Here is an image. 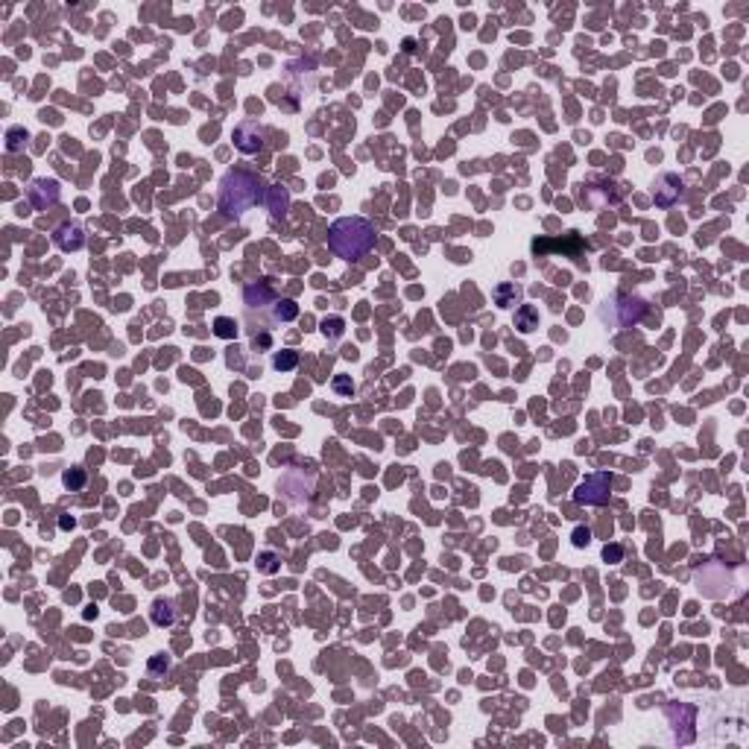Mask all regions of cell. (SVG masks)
Returning <instances> with one entry per match:
<instances>
[{"label":"cell","mask_w":749,"mask_h":749,"mask_svg":"<svg viewBox=\"0 0 749 749\" xmlns=\"http://www.w3.org/2000/svg\"><path fill=\"white\" fill-rule=\"evenodd\" d=\"M515 328L521 334L536 331L539 328V310L533 305H518V310H515Z\"/></svg>","instance_id":"obj_15"},{"label":"cell","mask_w":749,"mask_h":749,"mask_svg":"<svg viewBox=\"0 0 749 749\" xmlns=\"http://www.w3.org/2000/svg\"><path fill=\"white\" fill-rule=\"evenodd\" d=\"M571 539H574V548H585V545H589V541H591V533H589V530H585V527H577V530H574V536H571Z\"/></svg>","instance_id":"obj_26"},{"label":"cell","mask_w":749,"mask_h":749,"mask_svg":"<svg viewBox=\"0 0 749 749\" xmlns=\"http://www.w3.org/2000/svg\"><path fill=\"white\" fill-rule=\"evenodd\" d=\"M258 571L260 574H275L278 571V556H275L273 550H264L258 556Z\"/></svg>","instance_id":"obj_24"},{"label":"cell","mask_w":749,"mask_h":749,"mask_svg":"<svg viewBox=\"0 0 749 749\" xmlns=\"http://www.w3.org/2000/svg\"><path fill=\"white\" fill-rule=\"evenodd\" d=\"M237 328H241V325H237L232 317H217L214 319V334L220 336V340H234Z\"/></svg>","instance_id":"obj_19"},{"label":"cell","mask_w":749,"mask_h":749,"mask_svg":"<svg viewBox=\"0 0 749 749\" xmlns=\"http://www.w3.org/2000/svg\"><path fill=\"white\" fill-rule=\"evenodd\" d=\"M232 140H234V147L241 149V153L255 156V153H260V149H264V144H267V129L260 126L258 121H243V123L234 126Z\"/></svg>","instance_id":"obj_7"},{"label":"cell","mask_w":749,"mask_h":749,"mask_svg":"<svg viewBox=\"0 0 749 749\" xmlns=\"http://www.w3.org/2000/svg\"><path fill=\"white\" fill-rule=\"evenodd\" d=\"M682 193H685V182H682L676 173H661V176L656 179L653 199H656L659 208H673V205L682 199Z\"/></svg>","instance_id":"obj_8"},{"label":"cell","mask_w":749,"mask_h":749,"mask_svg":"<svg viewBox=\"0 0 749 749\" xmlns=\"http://www.w3.org/2000/svg\"><path fill=\"white\" fill-rule=\"evenodd\" d=\"M650 310V302L635 296V293H624L617 290L609 299L600 305V319L609 325V328H633L638 325Z\"/></svg>","instance_id":"obj_3"},{"label":"cell","mask_w":749,"mask_h":749,"mask_svg":"<svg viewBox=\"0 0 749 749\" xmlns=\"http://www.w3.org/2000/svg\"><path fill=\"white\" fill-rule=\"evenodd\" d=\"M273 366L278 369V372H293V369L299 366V352H293V349H281V352H275Z\"/></svg>","instance_id":"obj_17"},{"label":"cell","mask_w":749,"mask_h":749,"mask_svg":"<svg viewBox=\"0 0 749 749\" xmlns=\"http://www.w3.org/2000/svg\"><path fill=\"white\" fill-rule=\"evenodd\" d=\"M27 129L24 126H12V129H6V149L9 153H18V149H24L27 144Z\"/></svg>","instance_id":"obj_21"},{"label":"cell","mask_w":749,"mask_h":749,"mask_svg":"<svg viewBox=\"0 0 749 749\" xmlns=\"http://www.w3.org/2000/svg\"><path fill=\"white\" fill-rule=\"evenodd\" d=\"M624 197V188L612 179H603V176H591L580 184V202L585 208H594L600 211L606 205H617Z\"/></svg>","instance_id":"obj_4"},{"label":"cell","mask_w":749,"mask_h":749,"mask_svg":"<svg viewBox=\"0 0 749 749\" xmlns=\"http://www.w3.org/2000/svg\"><path fill=\"white\" fill-rule=\"evenodd\" d=\"M149 617H153L156 626H173V624H176V617H179L176 603L164 600V597H158V600L153 603V609H149Z\"/></svg>","instance_id":"obj_13"},{"label":"cell","mask_w":749,"mask_h":749,"mask_svg":"<svg viewBox=\"0 0 749 749\" xmlns=\"http://www.w3.org/2000/svg\"><path fill=\"white\" fill-rule=\"evenodd\" d=\"M375 225L366 217H340L328 229V249L343 260H360L375 249Z\"/></svg>","instance_id":"obj_2"},{"label":"cell","mask_w":749,"mask_h":749,"mask_svg":"<svg viewBox=\"0 0 749 749\" xmlns=\"http://www.w3.org/2000/svg\"><path fill=\"white\" fill-rule=\"evenodd\" d=\"M62 483H64V489H71V492H79L85 483H88V474H85V469H68L62 474Z\"/></svg>","instance_id":"obj_20"},{"label":"cell","mask_w":749,"mask_h":749,"mask_svg":"<svg viewBox=\"0 0 749 749\" xmlns=\"http://www.w3.org/2000/svg\"><path fill=\"white\" fill-rule=\"evenodd\" d=\"M492 299L498 308H515L518 299H521V290L513 284V281H501L495 290H492Z\"/></svg>","instance_id":"obj_14"},{"label":"cell","mask_w":749,"mask_h":749,"mask_svg":"<svg viewBox=\"0 0 749 749\" xmlns=\"http://www.w3.org/2000/svg\"><path fill=\"white\" fill-rule=\"evenodd\" d=\"M299 317V305L293 299H275V305H273V322H293Z\"/></svg>","instance_id":"obj_16"},{"label":"cell","mask_w":749,"mask_h":749,"mask_svg":"<svg viewBox=\"0 0 749 749\" xmlns=\"http://www.w3.org/2000/svg\"><path fill=\"white\" fill-rule=\"evenodd\" d=\"M264 208L273 214V217H284L287 214V208H290V191L284 188V184H269Z\"/></svg>","instance_id":"obj_12"},{"label":"cell","mask_w":749,"mask_h":749,"mask_svg":"<svg viewBox=\"0 0 749 749\" xmlns=\"http://www.w3.org/2000/svg\"><path fill=\"white\" fill-rule=\"evenodd\" d=\"M313 483H317V477H313L310 471H305V469H287L284 474L278 477V492H281V498H284L287 504L302 506V504H310Z\"/></svg>","instance_id":"obj_5"},{"label":"cell","mask_w":749,"mask_h":749,"mask_svg":"<svg viewBox=\"0 0 749 749\" xmlns=\"http://www.w3.org/2000/svg\"><path fill=\"white\" fill-rule=\"evenodd\" d=\"M319 331L328 336V340H340V336L345 334V322H343V317H325L319 322Z\"/></svg>","instance_id":"obj_18"},{"label":"cell","mask_w":749,"mask_h":749,"mask_svg":"<svg viewBox=\"0 0 749 749\" xmlns=\"http://www.w3.org/2000/svg\"><path fill=\"white\" fill-rule=\"evenodd\" d=\"M27 197H29V202H32V208H36V211H47V208H53V205L59 202L62 188H59L56 179H36V182L29 184Z\"/></svg>","instance_id":"obj_9"},{"label":"cell","mask_w":749,"mask_h":749,"mask_svg":"<svg viewBox=\"0 0 749 749\" xmlns=\"http://www.w3.org/2000/svg\"><path fill=\"white\" fill-rule=\"evenodd\" d=\"M331 389H334L336 395H343V398H352V395H354V381H352V375H334Z\"/></svg>","instance_id":"obj_22"},{"label":"cell","mask_w":749,"mask_h":749,"mask_svg":"<svg viewBox=\"0 0 749 749\" xmlns=\"http://www.w3.org/2000/svg\"><path fill=\"white\" fill-rule=\"evenodd\" d=\"M170 656H164V653H158V656H153L149 659V665H147V670H149V676H161V673H167L170 670Z\"/></svg>","instance_id":"obj_23"},{"label":"cell","mask_w":749,"mask_h":749,"mask_svg":"<svg viewBox=\"0 0 749 749\" xmlns=\"http://www.w3.org/2000/svg\"><path fill=\"white\" fill-rule=\"evenodd\" d=\"M252 345H255V352H258V349H269V345H273V336H269V334H260V336H258V334H255V336H252Z\"/></svg>","instance_id":"obj_27"},{"label":"cell","mask_w":749,"mask_h":749,"mask_svg":"<svg viewBox=\"0 0 749 749\" xmlns=\"http://www.w3.org/2000/svg\"><path fill=\"white\" fill-rule=\"evenodd\" d=\"M275 299H278V296H275V290H273V284H269V281H252V284L243 287V305H246L249 313H252L255 308H258V310L273 308Z\"/></svg>","instance_id":"obj_10"},{"label":"cell","mask_w":749,"mask_h":749,"mask_svg":"<svg viewBox=\"0 0 749 749\" xmlns=\"http://www.w3.org/2000/svg\"><path fill=\"white\" fill-rule=\"evenodd\" d=\"M73 524H77V521H73V518H68V515H62V521H59V527H62V530H71Z\"/></svg>","instance_id":"obj_28"},{"label":"cell","mask_w":749,"mask_h":749,"mask_svg":"<svg viewBox=\"0 0 749 749\" xmlns=\"http://www.w3.org/2000/svg\"><path fill=\"white\" fill-rule=\"evenodd\" d=\"M53 241H56V246L62 249V252H77V249L85 246V232H82V225L68 223V225H62V229H56Z\"/></svg>","instance_id":"obj_11"},{"label":"cell","mask_w":749,"mask_h":749,"mask_svg":"<svg viewBox=\"0 0 749 749\" xmlns=\"http://www.w3.org/2000/svg\"><path fill=\"white\" fill-rule=\"evenodd\" d=\"M624 545H617V541H612V545H606L603 548V559L606 562H612V565H617V562H624Z\"/></svg>","instance_id":"obj_25"},{"label":"cell","mask_w":749,"mask_h":749,"mask_svg":"<svg viewBox=\"0 0 749 749\" xmlns=\"http://www.w3.org/2000/svg\"><path fill=\"white\" fill-rule=\"evenodd\" d=\"M612 498V474L609 471H594L574 489V504L580 506H603Z\"/></svg>","instance_id":"obj_6"},{"label":"cell","mask_w":749,"mask_h":749,"mask_svg":"<svg viewBox=\"0 0 749 749\" xmlns=\"http://www.w3.org/2000/svg\"><path fill=\"white\" fill-rule=\"evenodd\" d=\"M267 184L264 179L252 176L246 170H229L220 182V193H217V205L225 217L232 220H243V214L255 205H267Z\"/></svg>","instance_id":"obj_1"}]
</instances>
